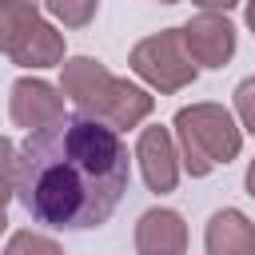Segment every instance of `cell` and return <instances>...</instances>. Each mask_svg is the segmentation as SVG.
<instances>
[{
    "mask_svg": "<svg viewBox=\"0 0 255 255\" xmlns=\"http://www.w3.org/2000/svg\"><path fill=\"white\" fill-rule=\"evenodd\" d=\"M143 147H147L151 155H155V147H159V159H167V143H163V135H155V131H151V135L143 139ZM147 183H151V187H159V183H167V175L159 171V163H155V159L147 163Z\"/></svg>",
    "mask_w": 255,
    "mask_h": 255,
    "instance_id": "obj_2",
    "label": "cell"
},
{
    "mask_svg": "<svg viewBox=\"0 0 255 255\" xmlns=\"http://www.w3.org/2000/svg\"><path fill=\"white\" fill-rule=\"evenodd\" d=\"M128 183L131 155L124 135L80 112L40 124L16 159L20 207L48 231H92L108 223Z\"/></svg>",
    "mask_w": 255,
    "mask_h": 255,
    "instance_id": "obj_1",
    "label": "cell"
}]
</instances>
